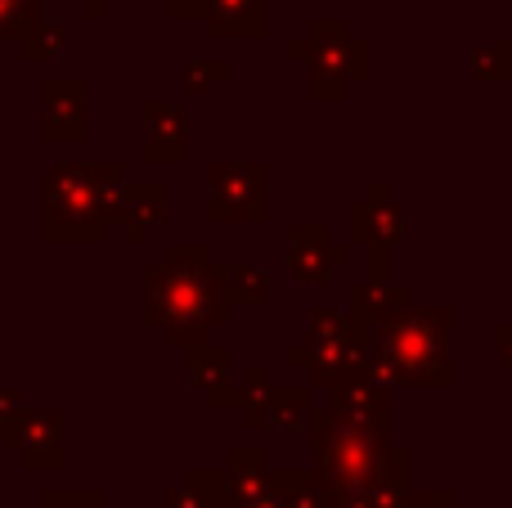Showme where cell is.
Masks as SVG:
<instances>
[{"label": "cell", "instance_id": "6da1fadb", "mask_svg": "<svg viewBox=\"0 0 512 508\" xmlns=\"http://www.w3.org/2000/svg\"><path fill=\"white\" fill-rule=\"evenodd\" d=\"M86 5H99V0H86Z\"/></svg>", "mask_w": 512, "mask_h": 508}]
</instances>
